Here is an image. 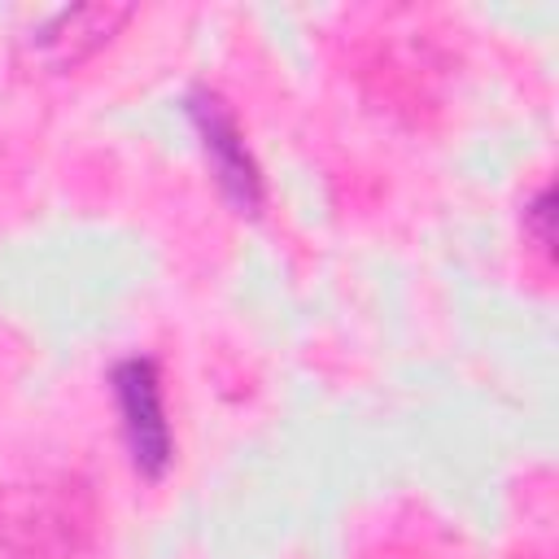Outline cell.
<instances>
[{
  "label": "cell",
  "mask_w": 559,
  "mask_h": 559,
  "mask_svg": "<svg viewBox=\"0 0 559 559\" xmlns=\"http://www.w3.org/2000/svg\"><path fill=\"white\" fill-rule=\"evenodd\" d=\"M524 218L533 223L537 245H542V249H550V218H555V210H550V188H542V192L533 197V205L524 210Z\"/></svg>",
  "instance_id": "obj_4"
},
{
  "label": "cell",
  "mask_w": 559,
  "mask_h": 559,
  "mask_svg": "<svg viewBox=\"0 0 559 559\" xmlns=\"http://www.w3.org/2000/svg\"><path fill=\"white\" fill-rule=\"evenodd\" d=\"M197 118H201L205 153L218 162V179L231 188V197H236V201L253 205V197H258V179H253V166H249L245 148L236 144V131H231V122H227V118L214 109V100L197 105Z\"/></svg>",
  "instance_id": "obj_3"
},
{
  "label": "cell",
  "mask_w": 559,
  "mask_h": 559,
  "mask_svg": "<svg viewBox=\"0 0 559 559\" xmlns=\"http://www.w3.org/2000/svg\"><path fill=\"white\" fill-rule=\"evenodd\" d=\"M114 389H118V411H122L131 459L140 472L157 476L170 463V428L162 419V393H157L153 362H144V358L122 362L114 371Z\"/></svg>",
  "instance_id": "obj_2"
},
{
  "label": "cell",
  "mask_w": 559,
  "mask_h": 559,
  "mask_svg": "<svg viewBox=\"0 0 559 559\" xmlns=\"http://www.w3.org/2000/svg\"><path fill=\"white\" fill-rule=\"evenodd\" d=\"M131 4H74L52 13L48 22H39L26 35V57L48 70V74H70L83 61H92L127 22H131Z\"/></svg>",
  "instance_id": "obj_1"
}]
</instances>
